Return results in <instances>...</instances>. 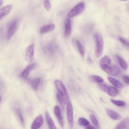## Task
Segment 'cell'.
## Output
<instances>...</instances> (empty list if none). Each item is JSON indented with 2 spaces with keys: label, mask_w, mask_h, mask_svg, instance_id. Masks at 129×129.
I'll use <instances>...</instances> for the list:
<instances>
[{
  "label": "cell",
  "mask_w": 129,
  "mask_h": 129,
  "mask_svg": "<svg viewBox=\"0 0 129 129\" xmlns=\"http://www.w3.org/2000/svg\"><path fill=\"white\" fill-rule=\"evenodd\" d=\"M111 59L107 56H104L100 61V65L101 69L109 75L111 72Z\"/></svg>",
  "instance_id": "6da1fadb"
},
{
  "label": "cell",
  "mask_w": 129,
  "mask_h": 129,
  "mask_svg": "<svg viewBox=\"0 0 129 129\" xmlns=\"http://www.w3.org/2000/svg\"><path fill=\"white\" fill-rule=\"evenodd\" d=\"M96 41L95 55L97 57L101 55L103 49V41L101 36L98 34H95L94 35Z\"/></svg>",
  "instance_id": "7a4b0ae2"
},
{
  "label": "cell",
  "mask_w": 129,
  "mask_h": 129,
  "mask_svg": "<svg viewBox=\"0 0 129 129\" xmlns=\"http://www.w3.org/2000/svg\"><path fill=\"white\" fill-rule=\"evenodd\" d=\"M84 8V3L81 2L77 5L69 12L68 15L70 17L76 16L83 12Z\"/></svg>",
  "instance_id": "3957f363"
},
{
  "label": "cell",
  "mask_w": 129,
  "mask_h": 129,
  "mask_svg": "<svg viewBox=\"0 0 129 129\" xmlns=\"http://www.w3.org/2000/svg\"><path fill=\"white\" fill-rule=\"evenodd\" d=\"M99 86L103 90L112 97L116 96L118 93V90L115 87L109 86L104 84H99Z\"/></svg>",
  "instance_id": "277c9868"
},
{
  "label": "cell",
  "mask_w": 129,
  "mask_h": 129,
  "mask_svg": "<svg viewBox=\"0 0 129 129\" xmlns=\"http://www.w3.org/2000/svg\"><path fill=\"white\" fill-rule=\"evenodd\" d=\"M73 110L71 103L69 102L67 107V115L68 122L71 128L73 127Z\"/></svg>",
  "instance_id": "5b68a950"
},
{
  "label": "cell",
  "mask_w": 129,
  "mask_h": 129,
  "mask_svg": "<svg viewBox=\"0 0 129 129\" xmlns=\"http://www.w3.org/2000/svg\"><path fill=\"white\" fill-rule=\"evenodd\" d=\"M34 45L31 44L28 46L25 50V57L26 61L30 62L32 61L34 58Z\"/></svg>",
  "instance_id": "8992f818"
},
{
  "label": "cell",
  "mask_w": 129,
  "mask_h": 129,
  "mask_svg": "<svg viewBox=\"0 0 129 129\" xmlns=\"http://www.w3.org/2000/svg\"><path fill=\"white\" fill-rule=\"evenodd\" d=\"M17 20L13 21L9 25L7 32V38L10 39L16 32L17 27Z\"/></svg>",
  "instance_id": "52a82bcc"
},
{
  "label": "cell",
  "mask_w": 129,
  "mask_h": 129,
  "mask_svg": "<svg viewBox=\"0 0 129 129\" xmlns=\"http://www.w3.org/2000/svg\"><path fill=\"white\" fill-rule=\"evenodd\" d=\"M44 121L43 116L40 115L37 116L33 122L31 126L32 129H37L42 125Z\"/></svg>",
  "instance_id": "ba28073f"
},
{
  "label": "cell",
  "mask_w": 129,
  "mask_h": 129,
  "mask_svg": "<svg viewBox=\"0 0 129 129\" xmlns=\"http://www.w3.org/2000/svg\"><path fill=\"white\" fill-rule=\"evenodd\" d=\"M56 88L60 94L61 96L68 94L65 86L60 81L56 80L55 81Z\"/></svg>",
  "instance_id": "9c48e42d"
},
{
  "label": "cell",
  "mask_w": 129,
  "mask_h": 129,
  "mask_svg": "<svg viewBox=\"0 0 129 129\" xmlns=\"http://www.w3.org/2000/svg\"><path fill=\"white\" fill-rule=\"evenodd\" d=\"M55 114L56 116L60 125L61 127L64 126L63 120L62 116L61 110L57 105L55 106L54 108Z\"/></svg>",
  "instance_id": "30bf717a"
},
{
  "label": "cell",
  "mask_w": 129,
  "mask_h": 129,
  "mask_svg": "<svg viewBox=\"0 0 129 129\" xmlns=\"http://www.w3.org/2000/svg\"><path fill=\"white\" fill-rule=\"evenodd\" d=\"M71 22L70 18H68L64 24V34L66 37L69 36L71 32Z\"/></svg>",
  "instance_id": "8fae6325"
},
{
  "label": "cell",
  "mask_w": 129,
  "mask_h": 129,
  "mask_svg": "<svg viewBox=\"0 0 129 129\" xmlns=\"http://www.w3.org/2000/svg\"><path fill=\"white\" fill-rule=\"evenodd\" d=\"M36 66V63H33L28 65L22 71L21 76L23 78H26L29 75L30 72Z\"/></svg>",
  "instance_id": "7c38bea8"
},
{
  "label": "cell",
  "mask_w": 129,
  "mask_h": 129,
  "mask_svg": "<svg viewBox=\"0 0 129 129\" xmlns=\"http://www.w3.org/2000/svg\"><path fill=\"white\" fill-rule=\"evenodd\" d=\"M106 111L108 115L111 118L114 120L119 119L120 115L116 112L110 109H107Z\"/></svg>",
  "instance_id": "4fadbf2b"
},
{
  "label": "cell",
  "mask_w": 129,
  "mask_h": 129,
  "mask_svg": "<svg viewBox=\"0 0 129 129\" xmlns=\"http://www.w3.org/2000/svg\"><path fill=\"white\" fill-rule=\"evenodd\" d=\"M12 8V6L9 5L4 7L1 9L0 10V19L1 20L10 12Z\"/></svg>",
  "instance_id": "5bb4252c"
},
{
  "label": "cell",
  "mask_w": 129,
  "mask_h": 129,
  "mask_svg": "<svg viewBox=\"0 0 129 129\" xmlns=\"http://www.w3.org/2000/svg\"><path fill=\"white\" fill-rule=\"evenodd\" d=\"M55 28L53 24H50L42 27L40 29L41 34H43L52 30Z\"/></svg>",
  "instance_id": "9a60e30c"
},
{
  "label": "cell",
  "mask_w": 129,
  "mask_h": 129,
  "mask_svg": "<svg viewBox=\"0 0 129 129\" xmlns=\"http://www.w3.org/2000/svg\"><path fill=\"white\" fill-rule=\"evenodd\" d=\"M107 78L110 83L115 87L119 88L123 87L122 84L118 80L109 76Z\"/></svg>",
  "instance_id": "2e32d148"
},
{
  "label": "cell",
  "mask_w": 129,
  "mask_h": 129,
  "mask_svg": "<svg viewBox=\"0 0 129 129\" xmlns=\"http://www.w3.org/2000/svg\"><path fill=\"white\" fill-rule=\"evenodd\" d=\"M29 81L33 89L36 90L39 86L40 80L39 78L37 77L30 79Z\"/></svg>",
  "instance_id": "e0dca14e"
},
{
  "label": "cell",
  "mask_w": 129,
  "mask_h": 129,
  "mask_svg": "<svg viewBox=\"0 0 129 129\" xmlns=\"http://www.w3.org/2000/svg\"><path fill=\"white\" fill-rule=\"evenodd\" d=\"M45 116L46 120L49 128L52 129H56L52 118L48 111L46 112Z\"/></svg>",
  "instance_id": "ac0fdd59"
},
{
  "label": "cell",
  "mask_w": 129,
  "mask_h": 129,
  "mask_svg": "<svg viewBox=\"0 0 129 129\" xmlns=\"http://www.w3.org/2000/svg\"><path fill=\"white\" fill-rule=\"evenodd\" d=\"M116 57L121 68L124 70L127 69V65L123 59L120 56L116 55Z\"/></svg>",
  "instance_id": "d6986e66"
},
{
  "label": "cell",
  "mask_w": 129,
  "mask_h": 129,
  "mask_svg": "<svg viewBox=\"0 0 129 129\" xmlns=\"http://www.w3.org/2000/svg\"><path fill=\"white\" fill-rule=\"evenodd\" d=\"M120 71V69L118 66L115 65H113L111 66L110 76H117L119 73Z\"/></svg>",
  "instance_id": "ffe728a7"
},
{
  "label": "cell",
  "mask_w": 129,
  "mask_h": 129,
  "mask_svg": "<svg viewBox=\"0 0 129 129\" xmlns=\"http://www.w3.org/2000/svg\"><path fill=\"white\" fill-rule=\"evenodd\" d=\"M129 121V118H127L120 122L116 127V129L125 128L127 126Z\"/></svg>",
  "instance_id": "44dd1931"
},
{
  "label": "cell",
  "mask_w": 129,
  "mask_h": 129,
  "mask_svg": "<svg viewBox=\"0 0 129 129\" xmlns=\"http://www.w3.org/2000/svg\"><path fill=\"white\" fill-rule=\"evenodd\" d=\"M89 78L90 81L97 83H102L104 81L102 78L98 76L91 75L89 77Z\"/></svg>",
  "instance_id": "7402d4cb"
},
{
  "label": "cell",
  "mask_w": 129,
  "mask_h": 129,
  "mask_svg": "<svg viewBox=\"0 0 129 129\" xmlns=\"http://www.w3.org/2000/svg\"><path fill=\"white\" fill-rule=\"evenodd\" d=\"M75 42L80 55L82 57H83L84 55V49L82 45L77 40H75Z\"/></svg>",
  "instance_id": "603a6c76"
},
{
  "label": "cell",
  "mask_w": 129,
  "mask_h": 129,
  "mask_svg": "<svg viewBox=\"0 0 129 129\" xmlns=\"http://www.w3.org/2000/svg\"><path fill=\"white\" fill-rule=\"evenodd\" d=\"M89 117L95 128L96 129H100V127L98 122L94 116L92 115H90Z\"/></svg>",
  "instance_id": "cb8c5ba5"
},
{
  "label": "cell",
  "mask_w": 129,
  "mask_h": 129,
  "mask_svg": "<svg viewBox=\"0 0 129 129\" xmlns=\"http://www.w3.org/2000/svg\"><path fill=\"white\" fill-rule=\"evenodd\" d=\"M78 123L79 125L83 126H87L89 124V122L87 120L82 117L79 119Z\"/></svg>",
  "instance_id": "d4e9b609"
},
{
  "label": "cell",
  "mask_w": 129,
  "mask_h": 129,
  "mask_svg": "<svg viewBox=\"0 0 129 129\" xmlns=\"http://www.w3.org/2000/svg\"><path fill=\"white\" fill-rule=\"evenodd\" d=\"M110 101L113 104L118 106L123 107L125 105V102L122 101L116 100L113 99H111Z\"/></svg>",
  "instance_id": "484cf974"
},
{
  "label": "cell",
  "mask_w": 129,
  "mask_h": 129,
  "mask_svg": "<svg viewBox=\"0 0 129 129\" xmlns=\"http://www.w3.org/2000/svg\"><path fill=\"white\" fill-rule=\"evenodd\" d=\"M56 97L57 100L60 105L62 108L63 109H64V106L63 104L62 98L61 95L59 92H57L56 94Z\"/></svg>",
  "instance_id": "4316f807"
},
{
  "label": "cell",
  "mask_w": 129,
  "mask_h": 129,
  "mask_svg": "<svg viewBox=\"0 0 129 129\" xmlns=\"http://www.w3.org/2000/svg\"><path fill=\"white\" fill-rule=\"evenodd\" d=\"M16 111L21 123L23 126L24 125V120L21 112L19 109H16Z\"/></svg>",
  "instance_id": "83f0119b"
},
{
  "label": "cell",
  "mask_w": 129,
  "mask_h": 129,
  "mask_svg": "<svg viewBox=\"0 0 129 129\" xmlns=\"http://www.w3.org/2000/svg\"><path fill=\"white\" fill-rule=\"evenodd\" d=\"M44 5L45 9L47 11L51 9V5L49 0H44Z\"/></svg>",
  "instance_id": "f1b7e54d"
},
{
  "label": "cell",
  "mask_w": 129,
  "mask_h": 129,
  "mask_svg": "<svg viewBox=\"0 0 129 129\" xmlns=\"http://www.w3.org/2000/svg\"><path fill=\"white\" fill-rule=\"evenodd\" d=\"M118 39L121 43L129 47V42L126 40L121 37H119Z\"/></svg>",
  "instance_id": "f546056e"
},
{
  "label": "cell",
  "mask_w": 129,
  "mask_h": 129,
  "mask_svg": "<svg viewBox=\"0 0 129 129\" xmlns=\"http://www.w3.org/2000/svg\"><path fill=\"white\" fill-rule=\"evenodd\" d=\"M123 79L126 83L129 84V77L127 75H124L123 77Z\"/></svg>",
  "instance_id": "4dcf8cb0"
},
{
  "label": "cell",
  "mask_w": 129,
  "mask_h": 129,
  "mask_svg": "<svg viewBox=\"0 0 129 129\" xmlns=\"http://www.w3.org/2000/svg\"><path fill=\"white\" fill-rule=\"evenodd\" d=\"M47 50L51 53H52L53 52V49L52 45L51 44L49 45L47 47Z\"/></svg>",
  "instance_id": "1f68e13d"
},
{
  "label": "cell",
  "mask_w": 129,
  "mask_h": 129,
  "mask_svg": "<svg viewBox=\"0 0 129 129\" xmlns=\"http://www.w3.org/2000/svg\"><path fill=\"white\" fill-rule=\"evenodd\" d=\"M86 128L87 129H95V128L92 125L89 124L86 126Z\"/></svg>",
  "instance_id": "d6a6232c"
},
{
  "label": "cell",
  "mask_w": 129,
  "mask_h": 129,
  "mask_svg": "<svg viewBox=\"0 0 129 129\" xmlns=\"http://www.w3.org/2000/svg\"><path fill=\"white\" fill-rule=\"evenodd\" d=\"M87 60L89 63H92V61L90 57H88L87 58Z\"/></svg>",
  "instance_id": "836d02e7"
},
{
  "label": "cell",
  "mask_w": 129,
  "mask_h": 129,
  "mask_svg": "<svg viewBox=\"0 0 129 129\" xmlns=\"http://www.w3.org/2000/svg\"><path fill=\"white\" fill-rule=\"evenodd\" d=\"M3 3V1L2 0H0V5L1 6L2 5V4Z\"/></svg>",
  "instance_id": "e575fe53"
},
{
  "label": "cell",
  "mask_w": 129,
  "mask_h": 129,
  "mask_svg": "<svg viewBox=\"0 0 129 129\" xmlns=\"http://www.w3.org/2000/svg\"><path fill=\"white\" fill-rule=\"evenodd\" d=\"M120 0V1H128V0Z\"/></svg>",
  "instance_id": "d590c367"
}]
</instances>
